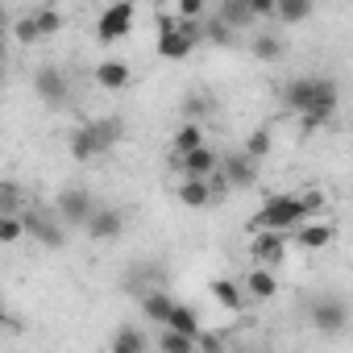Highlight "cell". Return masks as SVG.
Returning <instances> with one entry per match:
<instances>
[{"label": "cell", "instance_id": "6da1fadb", "mask_svg": "<svg viewBox=\"0 0 353 353\" xmlns=\"http://www.w3.org/2000/svg\"><path fill=\"white\" fill-rule=\"evenodd\" d=\"M121 137H125V125H121L117 117H100V121L79 125L67 145H71V158H75V162H92V158L108 154L112 145H121Z\"/></svg>", "mask_w": 353, "mask_h": 353}, {"label": "cell", "instance_id": "7a4b0ae2", "mask_svg": "<svg viewBox=\"0 0 353 353\" xmlns=\"http://www.w3.org/2000/svg\"><path fill=\"white\" fill-rule=\"evenodd\" d=\"M200 42H204V26H200V21H174V13H162V17H158V42H154V54H158V59L179 63V59H188Z\"/></svg>", "mask_w": 353, "mask_h": 353}, {"label": "cell", "instance_id": "3957f363", "mask_svg": "<svg viewBox=\"0 0 353 353\" xmlns=\"http://www.w3.org/2000/svg\"><path fill=\"white\" fill-rule=\"evenodd\" d=\"M307 216L299 208L295 196H266V204L254 212L250 229H262V233H279V237H291V229H299Z\"/></svg>", "mask_w": 353, "mask_h": 353}, {"label": "cell", "instance_id": "277c9868", "mask_svg": "<svg viewBox=\"0 0 353 353\" xmlns=\"http://www.w3.org/2000/svg\"><path fill=\"white\" fill-rule=\"evenodd\" d=\"M54 212H59V225L83 229V225H88V216L96 212V196H92L88 188H67V192H59Z\"/></svg>", "mask_w": 353, "mask_h": 353}, {"label": "cell", "instance_id": "5b68a950", "mask_svg": "<svg viewBox=\"0 0 353 353\" xmlns=\"http://www.w3.org/2000/svg\"><path fill=\"white\" fill-rule=\"evenodd\" d=\"M133 21H137V9L129 5V0H121V5H108V9H100V17H96V38L108 46V42H121L129 30H133Z\"/></svg>", "mask_w": 353, "mask_h": 353}, {"label": "cell", "instance_id": "8992f818", "mask_svg": "<svg viewBox=\"0 0 353 353\" xmlns=\"http://www.w3.org/2000/svg\"><path fill=\"white\" fill-rule=\"evenodd\" d=\"M34 92H38V100L50 104V108H67V104H71V79H67L63 67H38Z\"/></svg>", "mask_w": 353, "mask_h": 353}, {"label": "cell", "instance_id": "52a82bcc", "mask_svg": "<svg viewBox=\"0 0 353 353\" xmlns=\"http://www.w3.org/2000/svg\"><path fill=\"white\" fill-rule=\"evenodd\" d=\"M21 229H26V237H34L38 245H46V250H63L67 245V233H63V225L54 221V216H46V212H21Z\"/></svg>", "mask_w": 353, "mask_h": 353}, {"label": "cell", "instance_id": "ba28073f", "mask_svg": "<svg viewBox=\"0 0 353 353\" xmlns=\"http://www.w3.org/2000/svg\"><path fill=\"white\" fill-rule=\"evenodd\" d=\"M250 254H254V266H262V270L283 266L287 262V237H279V233H254Z\"/></svg>", "mask_w": 353, "mask_h": 353}, {"label": "cell", "instance_id": "9c48e42d", "mask_svg": "<svg viewBox=\"0 0 353 353\" xmlns=\"http://www.w3.org/2000/svg\"><path fill=\"white\" fill-rule=\"evenodd\" d=\"M221 179L229 183V192L233 188H254L258 183V162L254 158H245V154H229V158H221Z\"/></svg>", "mask_w": 353, "mask_h": 353}, {"label": "cell", "instance_id": "30bf717a", "mask_svg": "<svg viewBox=\"0 0 353 353\" xmlns=\"http://www.w3.org/2000/svg\"><path fill=\"white\" fill-rule=\"evenodd\" d=\"M216 166H221V154L212 145L179 154V174H183V179H208V174H216Z\"/></svg>", "mask_w": 353, "mask_h": 353}, {"label": "cell", "instance_id": "8fae6325", "mask_svg": "<svg viewBox=\"0 0 353 353\" xmlns=\"http://www.w3.org/2000/svg\"><path fill=\"white\" fill-rule=\"evenodd\" d=\"M92 79H96V88H104V92H125L129 79H133V71H129L125 59H100V63L92 67Z\"/></svg>", "mask_w": 353, "mask_h": 353}, {"label": "cell", "instance_id": "7c38bea8", "mask_svg": "<svg viewBox=\"0 0 353 353\" xmlns=\"http://www.w3.org/2000/svg\"><path fill=\"white\" fill-rule=\"evenodd\" d=\"M88 237L92 241H112V237H121V229H125V212L121 208H100L96 204V212L88 216Z\"/></svg>", "mask_w": 353, "mask_h": 353}, {"label": "cell", "instance_id": "4fadbf2b", "mask_svg": "<svg viewBox=\"0 0 353 353\" xmlns=\"http://www.w3.org/2000/svg\"><path fill=\"white\" fill-rule=\"evenodd\" d=\"M345 320H349V312H345V303L332 299V295L312 307V324H316L324 336H341V332H345Z\"/></svg>", "mask_w": 353, "mask_h": 353}, {"label": "cell", "instance_id": "5bb4252c", "mask_svg": "<svg viewBox=\"0 0 353 353\" xmlns=\"http://www.w3.org/2000/svg\"><path fill=\"white\" fill-rule=\"evenodd\" d=\"M283 104H287V112H312L316 108V75H299V79H291L287 88H283Z\"/></svg>", "mask_w": 353, "mask_h": 353}, {"label": "cell", "instance_id": "9a60e30c", "mask_svg": "<svg viewBox=\"0 0 353 353\" xmlns=\"http://www.w3.org/2000/svg\"><path fill=\"white\" fill-rule=\"evenodd\" d=\"M291 237H295L303 250H324V245H332L336 225H332V221H303L299 229H291Z\"/></svg>", "mask_w": 353, "mask_h": 353}, {"label": "cell", "instance_id": "2e32d148", "mask_svg": "<svg viewBox=\"0 0 353 353\" xmlns=\"http://www.w3.org/2000/svg\"><path fill=\"white\" fill-rule=\"evenodd\" d=\"M241 295H245V299H254V303H266V299H274V295H279V279H274V270H262V266H254V270L245 274V287H241Z\"/></svg>", "mask_w": 353, "mask_h": 353}, {"label": "cell", "instance_id": "e0dca14e", "mask_svg": "<svg viewBox=\"0 0 353 353\" xmlns=\"http://www.w3.org/2000/svg\"><path fill=\"white\" fill-rule=\"evenodd\" d=\"M216 21H221L229 34H237V30H250L258 17L250 13V5H245V0H221V13H216Z\"/></svg>", "mask_w": 353, "mask_h": 353}, {"label": "cell", "instance_id": "ac0fdd59", "mask_svg": "<svg viewBox=\"0 0 353 353\" xmlns=\"http://www.w3.org/2000/svg\"><path fill=\"white\" fill-rule=\"evenodd\" d=\"M162 328H170V332H179V336H192V341H196V332H200L204 324H200V312H196V307H188V303H174Z\"/></svg>", "mask_w": 353, "mask_h": 353}, {"label": "cell", "instance_id": "d6986e66", "mask_svg": "<svg viewBox=\"0 0 353 353\" xmlns=\"http://www.w3.org/2000/svg\"><path fill=\"white\" fill-rule=\"evenodd\" d=\"M150 349V341H145V332H137L133 324H121L117 332H112V345H108V353H145Z\"/></svg>", "mask_w": 353, "mask_h": 353}, {"label": "cell", "instance_id": "ffe728a7", "mask_svg": "<svg viewBox=\"0 0 353 353\" xmlns=\"http://www.w3.org/2000/svg\"><path fill=\"white\" fill-rule=\"evenodd\" d=\"M21 212H26V188L0 179V216H21Z\"/></svg>", "mask_w": 353, "mask_h": 353}, {"label": "cell", "instance_id": "44dd1931", "mask_svg": "<svg viewBox=\"0 0 353 353\" xmlns=\"http://www.w3.org/2000/svg\"><path fill=\"white\" fill-rule=\"evenodd\" d=\"M250 50H254V59H262V63H279V59L287 54V46H283L279 34H254Z\"/></svg>", "mask_w": 353, "mask_h": 353}, {"label": "cell", "instance_id": "7402d4cb", "mask_svg": "<svg viewBox=\"0 0 353 353\" xmlns=\"http://www.w3.org/2000/svg\"><path fill=\"white\" fill-rule=\"evenodd\" d=\"M179 204H183V208H208V204H212L208 183H204V179H183V183H179Z\"/></svg>", "mask_w": 353, "mask_h": 353}, {"label": "cell", "instance_id": "603a6c76", "mask_svg": "<svg viewBox=\"0 0 353 353\" xmlns=\"http://www.w3.org/2000/svg\"><path fill=\"white\" fill-rule=\"evenodd\" d=\"M212 299H216L225 312H241V307H245V295H241V287H237L233 279H216V283H212Z\"/></svg>", "mask_w": 353, "mask_h": 353}, {"label": "cell", "instance_id": "cb8c5ba5", "mask_svg": "<svg viewBox=\"0 0 353 353\" xmlns=\"http://www.w3.org/2000/svg\"><path fill=\"white\" fill-rule=\"evenodd\" d=\"M274 17H279L283 26H299V21L312 17V0H279V5H274Z\"/></svg>", "mask_w": 353, "mask_h": 353}, {"label": "cell", "instance_id": "d4e9b609", "mask_svg": "<svg viewBox=\"0 0 353 353\" xmlns=\"http://www.w3.org/2000/svg\"><path fill=\"white\" fill-rule=\"evenodd\" d=\"M30 17H34V30H38V38H54V34L63 30V13H59L54 5H42V9H34Z\"/></svg>", "mask_w": 353, "mask_h": 353}, {"label": "cell", "instance_id": "484cf974", "mask_svg": "<svg viewBox=\"0 0 353 353\" xmlns=\"http://www.w3.org/2000/svg\"><path fill=\"white\" fill-rule=\"evenodd\" d=\"M170 307H174V299H170L166 291H150V295L141 299V312H145V320H154V324H166Z\"/></svg>", "mask_w": 353, "mask_h": 353}, {"label": "cell", "instance_id": "4316f807", "mask_svg": "<svg viewBox=\"0 0 353 353\" xmlns=\"http://www.w3.org/2000/svg\"><path fill=\"white\" fill-rule=\"evenodd\" d=\"M200 145H208V141H204V129L192 125V121H183L179 133H174V154H192V150H200Z\"/></svg>", "mask_w": 353, "mask_h": 353}, {"label": "cell", "instance_id": "83f0119b", "mask_svg": "<svg viewBox=\"0 0 353 353\" xmlns=\"http://www.w3.org/2000/svg\"><path fill=\"white\" fill-rule=\"evenodd\" d=\"M158 353H196V341L170 332V328H162V332H158Z\"/></svg>", "mask_w": 353, "mask_h": 353}, {"label": "cell", "instance_id": "f1b7e54d", "mask_svg": "<svg viewBox=\"0 0 353 353\" xmlns=\"http://www.w3.org/2000/svg\"><path fill=\"white\" fill-rule=\"evenodd\" d=\"M295 200H299V208H303V216H307V221H316V216H320V208L328 204V196H324L320 188H307V192H299Z\"/></svg>", "mask_w": 353, "mask_h": 353}, {"label": "cell", "instance_id": "f546056e", "mask_svg": "<svg viewBox=\"0 0 353 353\" xmlns=\"http://www.w3.org/2000/svg\"><path fill=\"white\" fill-rule=\"evenodd\" d=\"M270 145H274V141H270V133H266V129H258V133H250V141H245V150H241V154H245V158H254V162H262V158L270 154Z\"/></svg>", "mask_w": 353, "mask_h": 353}, {"label": "cell", "instance_id": "4dcf8cb0", "mask_svg": "<svg viewBox=\"0 0 353 353\" xmlns=\"http://www.w3.org/2000/svg\"><path fill=\"white\" fill-rule=\"evenodd\" d=\"M208 112H212V104L204 96H183V121L200 125V117H208Z\"/></svg>", "mask_w": 353, "mask_h": 353}, {"label": "cell", "instance_id": "1f68e13d", "mask_svg": "<svg viewBox=\"0 0 353 353\" xmlns=\"http://www.w3.org/2000/svg\"><path fill=\"white\" fill-rule=\"evenodd\" d=\"M26 229H21V216H0V245H13L21 241Z\"/></svg>", "mask_w": 353, "mask_h": 353}, {"label": "cell", "instance_id": "d6a6232c", "mask_svg": "<svg viewBox=\"0 0 353 353\" xmlns=\"http://www.w3.org/2000/svg\"><path fill=\"white\" fill-rule=\"evenodd\" d=\"M196 353H225V336L200 328V332H196Z\"/></svg>", "mask_w": 353, "mask_h": 353}, {"label": "cell", "instance_id": "836d02e7", "mask_svg": "<svg viewBox=\"0 0 353 353\" xmlns=\"http://www.w3.org/2000/svg\"><path fill=\"white\" fill-rule=\"evenodd\" d=\"M13 38L21 42V46H34L38 42V30H34V17L26 13V17H17V26H13Z\"/></svg>", "mask_w": 353, "mask_h": 353}, {"label": "cell", "instance_id": "e575fe53", "mask_svg": "<svg viewBox=\"0 0 353 353\" xmlns=\"http://www.w3.org/2000/svg\"><path fill=\"white\" fill-rule=\"evenodd\" d=\"M200 13H204V0H179L174 5V21H200Z\"/></svg>", "mask_w": 353, "mask_h": 353}, {"label": "cell", "instance_id": "d590c367", "mask_svg": "<svg viewBox=\"0 0 353 353\" xmlns=\"http://www.w3.org/2000/svg\"><path fill=\"white\" fill-rule=\"evenodd\" d=\"M328 121H332V112H303V117H299V129H303V133H316V129H324Z\"/></svg>", "mask_w": 353, "mask_h": 353}, {"label": "cell", "instance_id": "8d00e7d4", "mask_svg": "<svg viewBox=\"0 0 353 353\" xmlns=\"http://www.w3.org/2000/svg\"><path fill=\"white\" fill-rule=\"evenodd\" d=\"M204 38H208V42H216V46H229V42H233V34H229L221 21H208V26H204Z\"/></svg>", "mask_w": 353, "mask_h": 353}, {"label": "cell", "instance_id": "74e56055", "mask_svg": "<svg viewBox=\"0 0 353 353\" xmlns=\"http://www.w3.org/2000/svg\"><path fill=\"white\" fill-rule=\"evenodd\" d=\"M5 21H9V9H5V5H0V26H5Z\"/></svg>", "mask_w": 353, "mask_h": 353}, {"label": "cell", "instance_id": "f35d334b", "mask_svg": "<svg viewBox=\"0 0 353 353\" xmlns=\"http://www.w3.org/2000/svg\"><path fill=\"white\" fill-rule=\"evenodd\" d=\"M0 88H5V59H0Z\"/></svg>", "mask_w": 353, "mask_h": 353}, {"label": "cell", "instance_id": "ab89813d", "mask_svg": "<svg viewBox=\"0 0 353 353\" xmlns=\"http://www.w3.org/2000/svg\"><path fill=\"white\" fill-rule=\"evenodd\" d=\"M5 324H9V316H5V312H0V328H5Z\"/></svg>", "mask_w": 353, "mask_h": 353}, {"label": "cell", "instance_id": "60d3db41", "mask_svg": "<svg viewBox=\"0 0 353 353\" xmlns=\"http://www.w3.org/2000/svg\"><path fill=\"white\" fill-rule=\"evenodd\" d=\"M0 54H5V42H0Z\"/></svg>", "mask_w": 353, "mask_h": 353}]
</instances>
